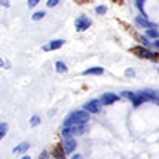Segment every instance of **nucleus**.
<instances>
[{
    "label": "nucleus",
    "mask_w": 159,
    "mask_h": 159,
    "mask_svg": "<svg viewBox=\"0 0 159 159\" xmlns=\"http://www.w3.org/2000/svg\"><path fill=\"white\" fill-rule=\"evenodd\" d=\"M62 148H64V151L67 153V154L73 153L75 148H76L75 139H73V137H64V140H62Z\"/></svg>",
    "instance_id": "20e7f679"
},
{
    "label": "nucleus",
    "mask_w": 159,
    "mask_h": 159,
    "mask_svg": "<svg viewBox=\"0 0 159 159\" xmlns=\"http://www.w3.org/2000/svg\"><path fill=\"white\" fill-rule=\"evenodd\" d=\"M154 46H156V48L159 49V42H154Z\"/></svg>",
    "instance_id": "a878e982"
},
{
    "label": "nucleus",
    "mask_w": 159,
    "mask_h": 159,
    "mask_svg": "<svg viewBox=\"0 0 159 159\" xmlns=\"http://www.w3.org/2000/svg\"><path fill=\"white\" fill-rule=\"evenodd\" d=\"M84 130H86V124H81V126H64L62 135L64 137L80 135V134H84Z\"/></svg>",
    "instance_id": "f03ea898"
},
{
    "label": "nucleus",
    "mask_w": 159,
    "mask_h": 159,
    "mask_svg": "<svg viewBox=\"0 0 159 159\" xmlns=\"http://www.w3.org/2000/svg\"><path fill=\"white\" fill-rule=\"evenodd\" d=\"M56 70H57L59 73H64V72H67V65L59 61V62H56Z\"/></svg>",
    "instance_id": "4468645a"
},
{
    "label": "nucleus",
    "mask_w": 159,
    "mask_h": 159,
    "mask_svg": "<svg viewBox=\"0 0 159 159\" xmlns=\"http://www.w3.org/2000/svg\"><path fill=\"white\" fill-rule=\"evenodd\" d=\"M7 130H8V124L2 123V126H0V139H3L7 135Z\"/></svg>",
    "instance_id": "2eb2a0df"
},
{
    "label": "nucleus",
    "mask_w": 159,
    "mask_h": 159,
    "mask_svg": "<svg viewBox=\"0 0 159 159\" xmlns=\"http://www.w3.org/2000/svg\"><path fill=\"white\" fill-rule=\"evenodd\" d=\"M88 121H89V111L78 110V111H73L67 116L64 126H81V124H86Z\"/></svg>",
    "instance_id": "f257e3e1"
},
{
    "label": "nucleus",
    "mask_w": 159,
    "mask_h": 159,
    "mask_svg": "<svg viewBox=\"0 0 159 159\" xmlns=\"http://www.w3.org/2000/svg\"><path fill=\"white\" fill-rule=\"evenodd\" d=\"M45 157H46V153H45V151H43V153H42V154H40V159H45Z\"/></svg>",
    "instance_id": "393cba45"
},
{
    "label": "nucleus",
    "mask_w": 159,
    "mask_h": 159,
    "mask_svg": "<svg viewBox=\"0 0 159 159\" xmlns=\"http://www.w3.org/2000/svg\"><path fill=\"white\" fill-rule=\"evenodd\" d=\"M102 102L100 100H97V99H94V100H89V102H86L84 103V110L86 111H89V113H99L100 111V108H102V105H100Z\"/></svg>",
    "instance_id": "423d86ee"
},
{
    "label": "nucleus",
    "mask_w": 159,
    "mask_h": 159,
    "mask_svg": "<svg viewBox=\"0 0 159 159\" xmlns=\"http://www.w3.org/2000/svg\"><path fill=\"white\" fill-rule=\"evenodd\" d=\"M27 148H29V143H27V142H24V143L18 145V147H16L15 150H13V151H15V153H24Z\"/></svg>",
    "instance_id": "f8f14e48"
},
{
    "label": "nucleus",
    "mask_w": 159,
    "mask_h": 159,
    "mask_svg": "<svg viewBox=\"0 0 159 159\" xmlns=\"http://www.w3.org/2000/svg\"><path fill=\"white\" fill-rule=\"evenodd\" d=\"M72 159H83V157H81V154H75V156H72Z\"/></svg>",
    "instance_id": "5701e85b"
},
{
    "label": "nucleus",
    "mask_w": 159,
    "mask_h": 159,
    "mask_svg": "<svg viewBox=\"0 0 159 159\" xmlns=\"http://www.w3.org/2000/svg\"><path fill=\"white\" fill-rule=\"evenodd\" d=\"M62 45H64V40H52V42H49L48 45L43 46V49L45 51H54V49H59Z\"/></svg>",
    "instance_id": "6e6552de"
},
{
    "label": "nucleus",
    "mask_w": 159,
    "mask_h": 159,
    "mask_svg": "<svg viewBox=\"0 0 159 159\" xmlns=\"http://www.w3.org/2000/svg\"><path fill=\"white\" fill-rule=\"evenodd\" d=\"M30 124H32V126H38V124H40V118H38V116H32Z\"/></svg>",
    "instance_id": "6ab92c4d"
},
{
    "label": "nucleus",
    "mask_w": 159,
    "mask_h": 159,
    "mask_svg": "<svg viewBox=\"0 0 159 159\" xmlns=\"http://www.w3.org/2000/svg\"><path fill=\"white\" fill-rule=\"evenodd\" d=\"M54 154H56V157H57V159H64V156L67 154V153L64 151V148H62V145H61L59 148H56V150H54Z\"/></svg>",
    "instance_id": "ddd939ff"
},
{
    "label": "nucleus",
    "mask_w": 159,
    "mask_h": 159,
    "mask_svg": "<svg viewBox=\"0 0 159 159\" xmlns=\"http://www.w3.org/2000/svg\"><path fill=\"white\" fill-rule=\"evenodd\" d=\"M2 5H3V7H8V5H10L8 0H2Z\"/></svg>",
    "instance_id": "b1692460"
},
{
    "label": "nucleus",
    "mask_w": 159,
    "mask_h": 159,
    "mask_svg": "<svg viewBox=\"0 0 159 159\" xmlns=\"http://www.w3.org/2000/svg\"><path fill=\"white\" fill-rule=\"evenodd\" d=\"M119 99L118 94H113V92H105V94L102 96V103L103 105H111L113 102H116Z\"/></svg>",
    "instance_id": "0eeeda50"
},
{
    "label": "nucleus",
    "mask_w": 159,
    "mask_h": 159,
    "mask_svg": "<svg viewBox=\"0 0 159 159\" xmlns=\"http://www.w3.org/2000/svg\"><path fill=\"white\" fill-rule=\"evenodd\" d=\"M105 11H107V8H105V7H97V8H96L97 15H105Z\"/></svg>",
    "instance_id": "aec40b11"
},
{
    "label": "nucleus",
    "mask_w": 159,
    "mask_h": 159,
    "mask_svg": "<svg viewBox=\"0 0 159 159\" xmlns=\"http://www.w3.org/2000/svg\"><path fill=\"white\" fill-rule=\"evenodd\" d=\"M102 73H103L102 67H91L84 70V75H102Z\"/></svg>",
    "instance_id": "9b49d317"
},
{
    "label": "nucleus",
    "mask_w": 159,
    "mask_h": 159,
    "mask_svg": "<svg viewBox=\"0 0 159 159\" xmlns=\"http://www.w3.org/2000/svg\"><path fill=\"white\" fill-rule=\"evenodd\" d=\"M43 16H45V11H37L35 15L32 16V19H34V21H40V19H42Z\"/></svg>",
    "instance_id": "f3484780"
},
{
    "label": "nucleus",
    "mask_w": 159,
    "mask_h": 159,
    "mask_svg": "<svg viewBox=\"0 0 159 159\" xmlns=\"http://www.w3.org/2000/svg\"><path fill=\"white\" fill-rule=\"evenodd\" d=\"M135 22H137L139 25H142V27H147V29H153V27H154V24H153V22H150L145 16H143V18H142V16H139V18L135 19Z\"/></svg>",
    "instance_id": "9d476101"
},
{
    "label": "nucleus",
    "mask_w": 159,
    "mask_h": 159,
    "mask_svg": "<svg viewBox=\"0 0 159 159\" xmlns=\"http://www.w3.org/2000/svg\"><path fill=\"white\" fill-rule=\"evenodd\" d=\"M22 159H30V156H22Z\"/></svg>",
    "instance_id": "bb28decb"
},
{
    "label": "nucleus",
    "mask_w": 159,
    "mask_h": 159,
    "mask_svg": "<svg viewBox=\"0 0 159 159\" xmlns=\"http://www.w3.org/2000/svg\"><path fill=\"white\" fill-rule=\"evenodd\" d=\"M132 52L134 54H137L139 57H147V59H157V54H154V52L145 49V48H140V46H135L132 48Z\"/></svg>",
    "instance_id": "7ed1b4c3"
},
{
    "label": "nucleus",
    "mask_w": 159,
    "mask_h": 159,
    "mask_svg": "<svg viewBox=\"0 0 159 159\" xmlns=\"http://www.w3.org/2000/svg\"><path fill=\"white\" fill-rule=\"evenodd\" d=\"M143 92H145V96H147V99H148L150 102H154L156 105H159V92H156V91H150V89L143 91Z\"/></svg>",
    "instance_id": "1a4fd4ad"
},
{
    "label": "nucleus",
    "mask_w": 159,
    "mask_h": 159,
    "mask_svg": "<svg viewBox=\"0 0 159 159\" xmlns=\"http://www.w3.org/2000/svg\"><path fill=\"white\" fill-rule=\"evenodd\" d=\"M38 2H40V0H27V5H29V7L32 8V7H35V5H37Z\"/></svg>",
    "instance_id": "4be33fe9"
},
{
    "label": "nucleus",
    "mask_w": 159,
    "mask_h": 159,
    "mask_svg": "<svg viewBox=\"0 0 159 159\" xmlns=\"http://www.w3.org/2000/svg\"><path fill=\"white\" fill-rule=\"evenodd\" d=\"M143 3H145V0H137V8L140 10V13L147 18V13H145V10H143Z\"/></svg>",
    "instance_id": "dca6fc26"
},
{
    "label": "nucleus",
    "mask_w": 159,
    "mask_h": 159,
    "mask_svg": "<svg viewBox=\"0 0 159 159\" xmlns=\"http://www.w3.org/2000/svg\"><path fill=\"white\" fill-rule=\"evenodd\" d=\"M57 3H59V0H48V3H46V5H48L49 8H52V7H56Z\"/></svg>",
    "instance_id": "412c9836"
},
{
    "label": "nucleus",
    "mask_w": 159,
    "mask_h": 159,
    "mask_svg": "<svg viewBox=\"0 0 159 159\" xmlns=\"http://www.w3.org/2000/svg\"><path fill=\"white\" fill-rule=\"evenodd\" d=\"M75 27H76L78 32H83V30L89 29V27H91V19H88L86 16H80V18L75 21Z\"/></svg>",
    "instance_id": "39448f33"
},
{
    "label": "nucleus",
    "mask_w": 159,
    "mask_h": 159,
    "mask_svg": "<svg viewBox=\"0 0 159 159\" xmlns=\"http://www.w3.org/2000/svg\"><path fill=\"white\" fill-rule=\"evenodd\" d=\"M147 35L156 38V37H157V30H154V29H148V30H147Z\"/></svg>",
    "instance_id": "a211bd4d"
}]
</instances>
